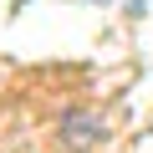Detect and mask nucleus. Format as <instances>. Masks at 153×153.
<instances>
[{
	"mask_svg": "<svg viewBox=\"0 0 153 153\" xmlns=\"http://www.w3.org/2000/svg\"><path fill=\"white\" fill-rule=\"evenodd\" d=\"M61 133H66L71 148H87V143L97 138V117H92V112H66V117H61Z\"/></svg>",
	"mask_w": 153,
	"mask_h": 153,
	"instance_id": "f257e3e1",
	"label": "nucleus"
}]
</instances>
